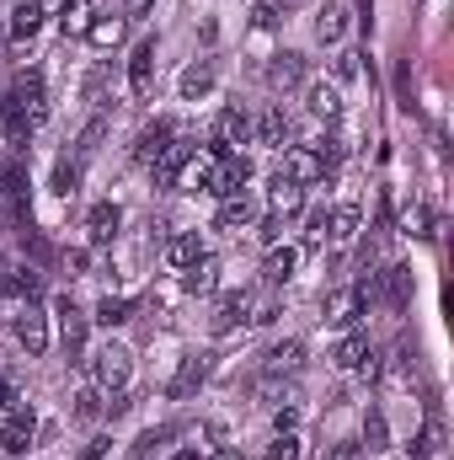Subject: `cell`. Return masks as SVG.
Wrapping results in <instances>:
<instances>
[{
  "mask_svg": "<svg viewBox=\"0 0 454 460\" xmlns=\"http://www.w3.org/2000/svg\"><path fill=\"white\" fill-rule=\"evenodd\" d=\"M246 182H251V161H246V155H235V150H225L220 161H204V172H198V188H204V193H214V199L246 193Z\"/></svg>",
  "mask_w": 454,
  "mask_h": 460,
  "instance_id": "obj_1",
  "label": "cell"
},
{
  "mask_svg": "<svg viewBox=\"0 0 454 460\" xmlns=\"http://www.w3.org/2000/svg\"><path fill=\"white\" fill-rule=\"evenodd\" d=\"M316 177H327V155L310 150V145L284 150V161H278V172H273V182H289V188H305V182H316Z\"/></svg>",
  "mask_w": 454,
  "mask_h": 460,
  "instance_id": "obj_2",
  "label": "cell"
},
{
  "mask_svg": "<svg viewBox=\"0 0 454 460\" xmlns=\"http://www.w3.org/2000/svg\"><path fill=\"white\" fill-rule=\"evenodd\" d=\"M11 332H16V343L27 348V358L48 353V316H43L38 300H22V311L11 316Z\"/></svg>",
  "mask_w": 454,
  "mask_h": 460,
  "instance_id": "obj_3",
  "label": "cell"
},
{
  "mask_svg": "<svg viewBox=\"0 0 454 460\" xmlns=\"http://www.w3.org/2000/svg\"><path fill=\"white\" fill-rule=\"evenodd\" d=\"M32 434H38V412H32L27 402H16V407L0 418V456H27Z\"/></svg>",
  "mask_w": 454,
  "mask_h": 460,
  "instance_id": "obj_4",
  "label": "cell"
},
{
  "mask_svg": "<svg viewBox=\"0 0 454 460\" xmlns=\"http://www.w3.org/2000/svg\"><path fill=\"white\" fill-rule=\"evenodd\" d=\"M128 375H134V358H128V348H118V343H108L102 353H92V380L102 385V391H123L128 385Z\"/></svg>",
  "mask_w": 454,
  "mask_h": 460,
  "instance_id": "obj_5",
  "label": "cell"
},
{
  "mask_svg": "<svg viewBox=\"0 0 454 460\" xmlns=\"http://www.w3.org/2000/svg\"><path fill=\"white\" fill-rule=\"evenodd\" d=\"M86 332H92V316L65 295V300H59V343H65L70 358H86Z\"/></svg>",
  "mask_w": 454,
  "mask_h": 460,
  "instance_id": "obj_6",
  "label": "cell"
},
{
  "mask_svg": "<svg viewBox=\"0 0 454 460\" xmlns=\"http://www.w3.org/2000/svg\"><path fill=\"white\" fill-rule=\"evenodd\" d=\"M11 102H16V113L27 118V123H43V118H48V102H43V75H38V70H22V75L11 81Z\"/></svg>",
  "mask_w": 454,
  "mask_h": 460,
  "instance_id": "obj_7",
  "label": "cell"
},
{
  "mask_svg": "<svg viewBox=\"0 0 454 460\" xmlns=\"http://www.w3.org/2000/svg\"><path fill=\"white\" fill-rule=\"evenodd\" d=\"M128 92H134L139 102L155 97V38L134 43V54H128Z\"/></svg>",
  "mask_w": 454,
  "mask_h": 460,
  "instance_id": "obj_8",
  "label": "cell"
},
{
  "mask_svg": "<svg viewBox=\"0 0 454 460\" xmlns=\"http://www.w3.org/2000/svg\"><path fill=\"white\" fill-rule=\"evenodd\" d=\"M193 155H198V145H193V139H171V145L155 155V182H161V188H177Z\"/></svg>",
  "mask_w": 454,
  "mask_h": 460,
  "instance_id": "obj_9",
  "label": "cell"
},
{
  "mask_svg": "<svg viewBox=\"0 0 454 460\" xmlns=\"http://www.w3.org/2000/svg\"><path fill=\"white\" fill-rule=\"evenodd\" d=\"M171 139H177L171 118H155V123H144V128H139V139H134V161H139V166H155V155H161Z\"/></svg>",
  "mask_w": 454,
  "mask_h": 460,
  "instance_id": "obj_10",
  "label": "cell"
},
{
  "mask_svg": "<svg viewBox=\"0 0 454 460\" xmlns=\"http://www.w3.org/2000/svg\"><path fill=\"white\" fill-rule=\"evenodd\" d=\"M204 380H209V353H188V358H182V369L171 375L166 396H171V402H188V396H193Z\"/></svg>",
  "mask_w": 454,
  "mask_h": 460,
  "instance_id": "obj_11",
  "label": "cell"
},
{
  "mask_svg": "<svg viewBox=\"0 0 454 460\" xmlns=\"http://www.w3.org/2000/svg\"><path fill=\"white\" fill-rule=\"evenodd\" d=\"M294 268H300V246H273L267 252V262H262V284H289L294 279Z\"/></svg>",
  "mask_w": 454,
  "mask_h": 460,
  "instance_id": "obj_12",
  "label": "cell"
},
{
  "mask_svg": "<svg viewBox=\"0 0 454 460\" xmlns=\"http://www.w3.org/2000/svg\"><path fill=\"white\" fill-rule=\"evenodd\" d=\"M235 322H246V289L220 295V305H214V316H209V332H214V338H225Z\"/></svg>",
  "mask_w": 454,
  "mask_h": 460,
  "instance_id": "obj_13",
  "label": "cell"
},
{
  "mask_svg": "<svg viewBox=\"0 0 454 460\" xmlns=\"http://www.w3.org/2000/svg\"><path fill=\"white\" fill-rule=\"evenodd\" d=\"M257 220V204L246 199V193H230V199H220V215H214V226L220 230H246Z\"/></svg>",
  "mask_w": 454,
  "mask_h": 460,
  "instance_id": "obj_14",
  "label": "cell"
},
{
  "mask_svg": "<svg viewBox=\"0 0 454 460\" xmlns=\"http://www.w3.org/2000/svg\"><path fill=\"white\" fill-rule=\"evenodd\" d=\"M118 226H123V209L118 204H97L92 215H86V235H92V246H108L118 235Z\"/></svg>",
  "mask_w": 454,
  "mask_h": 460,
  "instance_id": "obj_15",
  "label": "cell"
},
{
  "mask_svg": "<svg viewBox=\"0 0 454 460\" xmlns=\"http://www.w3.org/2000/svg\"><path fill=\"white\" fill-rule=\"evenodd\" d=\"M380 295H385V305H396V311H406V300H412V268H385L380 273Z\"/></svg>",
  "mask_w": 454,
  "mask_h": 460,
  "instance_id": "obj_16",
  "label": "cell"
},
{
  "mask_svg": "<svg viewBox=\"0 0 454 460\" xmlns=\"http://www.w3.org/2000/svg\"><path fill=\"white\" fill-rule=\"evenodd\" d=\"M38 27H43V5H38V0H16L11 16H5V32H11V38H32Z\"/></svg>",
  "mask_w": 454,
  "mask_h": 460,
  "instance_id": "obj_17",
  "label": "cell"
},
{
  "mask_svg": "<svg viewBox=\"0 0 454 460\" xmlns=\"http://www.w3.org/2000/svg\"><path fill=\"white\" fill-rule=\"evenodd\" d=\"M358 311H363V289H337V295H327V322H332V327H353Z\"/></svg>",
  "mask_w": 454,
  "mask_h": 460,
  "instance_id": "obj_18",
  "label": "cell"
},
{
  "mask_svg": "<svg viewBox=\"0 0 454 460\" xmlns=\"http://www.w3.org/2000/svg\"><path fill=\"white\" fill-rule=\"evenodd\" d=\"M214 284H220V262L214 257H198L193 268H182V289L188 295H209Z\"/></svg>",
  "mask_w": 454,
  "mask_h": 460,
  "instance_id": "obj_19",
  "label": "cell"
},
{
  "mask_svg": "<svg viewBox=\"0 0 454 460\" xmlns=\"http://www.w3.org/2000/svg\"><path fill=\"white\" fill-rule=\"evenodd\" d=\"M251 139H262V145H284V139H289V113H284V108H267V113L251 123Z\"/></svg>",
  "mask_w": 454,
  "mask_h": 460,
  "instance_id": "obj_20",
  "label": "cell"
},
{
  "mask_svg": "<svg viewBox=\"0 0 454 460\" xmlns=\"http://www.w3.org/2000/svg\"><path fill=\"white\" fill-rule=\"evenodd\" d=\"M198 257H204V241H198L193 230H182V235L166 241V262H171V268H193Z\"/></svg>",
  "mask_w": 454,
  "mask_h": 460,
  "instance_id": "obj_21",
  "label": "cell"
},
{
  "mask_svg": "<svg viewBox=\"0 0 454 460\" xmlns=\"http://www.w3.org/2000/svg\"><path fill=\"white\" fill-rule=\"evenodd\" d=\"M251 139V118L240 113V108H225L220 113V155H225L230 145H246Z\"/></svg>",
  "mask_w": 454,
  "mask_h": 460,
  "instance_id": "obj_22",
  "label": "cell"
},
{
  "mask_svg": "<svg viewBox=\"0 0 454 460\" xmlns=\"http://www.w3.org/2000/svg\"><path fill=\"white\" fill-rule=\"evenodd\" d=\"M267 81H273V86H300V81H305V59H300V54H273Z\"/></svg>",
  "mask_w": 454,
  "mask_h": 460,
  "instance_id": "obj_23",
  "label": "cell"
},
{
  "mask_svg": "<svg viewBox=\"0 0 454 460\" xmlns=\"http://www.w3.org/2000/svg\"><path fill=\"white\" fill-rule=\"evenodd\" d=\"M92 0H65V11H59V27H65V38H86V27H92Z\"/></svg>",
  "mask_w": 454,
  "mask_h": 460,
  "instance_id": "obj_24",
  "label": "cell"
},
{
  "mask_svg": "<svg viewBox=\"0 0 454 460\" xmlns=\"http://www.w3.org/2000/svg\"><path fill=\"white\" fill-rule=\"evenodd\" d=\"M305 364V343H278L267 353V375H294Z\"/></svg>",
  "mask_w": 454,
  "mask_h": 460,
  "instance_id": "obj_25",
  "label": "cell"
},
{
  "mask_svg": "<svg viewBox=\"0 0 454 460\" xmlns=\"http://www.w3.org/2000/svg\"><path fill=\"white\" fill-rule=\"evenodd\" d=\"M86 38H92L97 49H118V43H123V16H92Z\"/></svg>",
  "mask_w": 454,
  "mask_h": 460,
  "instance_id": "obj_26",
  "label": "cell"
},
{
  "mask_svg": "<svg viewBox=\"0 0 454 460\" xmlns=\"http://www.w3.org/2000/svg\"><path fill=\"white\" fill-rule=\"evenodd\" d=\"M332 358H337V369H358V364L369 358V338H363V332H347Z\"/></svg>",
  "mask_w": 454,
  "mask_h": 460,
  "instance_id": "obj_27",
  "label": "cell"
},
{
  "mask_svg": "<svg viewBox=\"0 0 454 460\" xmlns=\"http://www.w3.org/2000/svg\"><path fill=\"white\" fill-rule=\"evenodd\" d=\"M209 92H214V70H209V65L182 70V97H188V102H198V97H209Z\"/></svg>",
  "mask_w": 454,
  "mask_h": 460,
  "instance_id": "obj_28",
  "label": "cell"
},
{
  "mask_svg": "<svg viewBox=\"0 0 454 460\" xmlns=\"http://www.w3.org/2000/svg\"><path fill=\"white\" fill-rule=\"evenodd\" d=\"M310 113L327 118V123H337V118H342V97H337V86H310Z\"/></svg>",
  "mask_w": 454,
  "mask_h": 460,
  "instance_id": "obj_29",
  "label": "cell"
},
{
  "mask_svg": "<svg viewBox=\"0 0 454 460\" xmlns=\"http://www.w3.org/2000/svg\"><path fill=\"white\" fill-rule=\"evenodd\" d=\"M177 439V429H144L139 439H134V450H128V460H150L161 445H171Z\"/></svg>",
  "mask_w": 454,
  "mask_h": 460,
  "instance_id": "obj_30",
  "label": "cell"
},
{
  "mask_svg": "<svg viewBox=\"0 0 454 460\" xmlns=\"http://www.w3.org/2000/svg\"><path fill=\"white\" fill-rule=\"evenodd\" d=\"M327 235H332V241H353V235H358V209H353V204L332 209V215H327Z\"/></svg>",
  "mask_w": 454,
  "mask_h": 460,
  "instance_id": "obj_31",
  "label": "cell"
},
{
  "mask_svg": "<svg viewBox=\"0 0 454 460\" xmlns=\"http://www.w3.org/2000/svg\"><path fill=\"white\" fill-rule=\"evenodd\" d=\"M11 295L16 300H38L43 295V273L38 268H11Z\"/></svg>",
  "mask_w": 454,
  "mask_h": 460,
  "instance_id": "obj_32",
  "label": "cell"
},
{
  "mask_svg": "<svg viewBox=\"0 0 454 460\" xmlns=\"http://www.w3.org/2000/svg\"><path fill=\"white\" fill-rule=\"evenodd\" d=\"M363 445L369 450H385L390 445V429H385V412L380 407H369V418H363Z\"/></svg>",
  "mask_w": 454,
  "mask_h": 460,
  "instance_id": "obj_33",
  "label": "cell"
},
{
  "mask_svg": "<svg viewBox=\"0 0 454 460\" xmlns=\"http://www.w3.org/2000/svg\"><path fill=\"white\" fill-rule=\"evenodd\" d=\"M305 204V188H289V182H273V215H294Z\"/></svg>",
  "mask_w": 454,
  "mask_h": 460,
  "instance_id": "obj_34",
  "label": "cell"
},
{
  "mask_svg": "<svg viewBox=\"0 0 454 460\" xmlns=\"http://www.w3.org/2000/svg\"><path fill=\"white\" fill-rule=\"evenodd\" d=\"M342 16H347L342 5H327V11H321V22H316V38H321V43H337L342 38V27H347Z\"/></svg>",
  "mask_w": 454,
  "mask_h": 460,
  "instance_id": "obj_35",
  "label": "cell"
},
{
  "mask_svg": "<svg viewBox=\"0 0 454 460\" xmlns=\"http://www.w3.org/2000/svg\"><path fill=\"white\" fill-rule=\"evenodd\" d=\"M128 311H134L128 300H118V295H108V300L97 305V316H92V322H102V327H123V322H128Z\"/></svg>",
  "mask_w": 454,
  "mask_h": 460,
  "instance_id": "obj_36",
  "label": "cell"
},
{
  "mask_svg": "<svg viewBox=\"0 0 454 460\" xmlns=\"http://www.w3.org/2000/svg\"><path fill=\"white\" fill-rule=\"evenodd\" d=\"M284 11H289V0H257V5H251V22H257V27H278Z\"/></svg>",
  "mask_w": 454,
  "mask_h": 460,
  "instance_id": "obj_37",
  "label": "cell"
},
{
  "mask_svg": "<svg viewBox=\"0 0 454 460\" xmlns=\"http://www.w3.org/2000/svg\"><path fill=\"white\" fill-rule=\"evenodd\" d=\"M75 182H81V166H75V161H59V166H54V193H59V199H70V193H75Z\"/></svg>",
  "mask_w": 454,
  "mask_h": 460,
  "instance_id": "obj_38",
  "label": "cell"
},
{
  "mask_svg": "<svg viewBox=\"0 0 454 460\" xmlns=\"http://www.w3.org/2000/svg\"><path fill=\"white\" fill-rule=\"evenodd\" d=\"M267 460H300V439H294V434H278V439L267 445Z\"/></svg>",
  "mask_w": 454,
  "mask_h": 460,
  "instance_id": "obj_39",
  "label": "cell"
},
{
  "mask_svg": "<svg viewBox=\"0 0 454 460\" xmlns=\"http://www.w3.org/2000/svg\"><path fill=\"white\" fill-rule=\"evenodd\" d=\"M102 92H108V65H97V70L86 75V102H97Z\"/></svg>",
  "mask_w": 454,
  "mask_h": 460,
  "instance_id": "obj_40",
  "label": "cell"
},
{
  "mask_svg": "<svg viewBox=\"0 0 454 460\" xmlns=\"http://www.w3.org/2000/svg\"><path fill=\"white\" fill-rule=\"evenodd\" d=\"M278 235H284V215H267V220H262V241L278 246Z\"/></svg>",
  "mask_w": 454,
  "mask_h": 460,
  "instance_id": "obj_41",
  "label": "cell"
},
{
  "mask_svg": "<svg viewBox=\"0 0 454 460\" xmlns=\"http://www.w3.org/2000/svg\"><path fill=\"white\" fill-rule=\"evenodd\" d=\"M332 460H363V445L358 439H342L337 450H332Z\"/></svg>",
  "mask_w": 454,
  "mask_h": 460,
  "instance_id": "obj_42",
  "label": "cell"
},
{
  "mask_svg": "<svg viewBox=\"0 0 454 460\" xmlns=\"http://www.w3.org/2000/svg\"><path fill=\"white\" fill-rule=\"evenodd\" d=\"M273 423H278V434H289V429H294V407H278Z\"/></svg>",
  "mask_w": 454,
  "mask_h": 460,
  "instance_id": "obj_43",
  "label": "cell"
},
{
  "mask_svg": "<svg viewBox=\"0 0 454 460\" xmlns=\"http://www.w3.org/2000/svg\"><path fill=\"white\" fill-rule=\"evenodd\" d=\"M11 407H16V391H11V380H0V418H5Z\"/></svg>",
  "mask_w": 454,
  "mask_h": 460,
  "instance_id": "obj_44",
  "label": "cell"
},
{
  "mask_svg": "<svg viewBox=\"0 0 454 460\" xmlns=\"http://www.w3.org/2000/svg\"><path fill=\"white\" fill-rule=\"evenodd\" d=\"M337 75H342V81H347V75H358V54H342V59H337Z\"/></svg>",
  "mask_w": 454,
  "mask_h": 460,
  "instance_id": "obj_45",
  "label": "cell"
},
{
  "mask_svg": "<svg viewBox=\"0 0 454 460\" xmlns=\"http://www.w3.org/2000/svg\"><path fill=\"white\" fill-rule=\"evenodd\" d=\"M102 456H108V439H92V445L81 450V460H102Z\"/></svg>",
  "mask_w": 454,
  "mask_h": 460,
  "instance_id": "obj_46",
  "label": "cell"
},
{
  "mask_svg": "<svg viewBox=\"0 0 454 460\" xmlns=\"http://www.w3.org/2000/svg\"><path fill=\"white\" fill-rule=\"evenodd\" d=\"M5 295H11V262L0 257V300H5Z\"/></svg>",
  "mask_w": 454,
  "mask_h": 460,
  "instance_id": "obj_47",
  "label": "cell"
},
{
  "mask_svg": "<svg viewBox=\"0 0 454 460\" xmlns=\"http://www.w3.org/2000/svg\"><path fill=\"white\" fill-rule=\"evenodd\" d=\"M123 5H128V11H150L155 0H123Z\"/></svg>",
  "mask_w": 454,
  "mask_h": 460,
  "instance_id": "obj_48",
  "label": "cell"
},
{
  "mask_svg": "<svg viewBox=\"0 0 454 460\" xmlns=\"http://www.w3.org/2000/svg\"><path fill=\"white\" fill-rule=\"evenodd\" d=\"M171 460H198V450H177Z\"/></svg>",
  "mask_w": 454,
  "mask_h": 460,
  "instance_id": "obj_49",
  "label": "cell"
},
{
  "mask_svg": "<svg viewBox=\"0 0 454 460\" xmlns=\"http://www.w3.org/2000/svg\"><path fill=\"white\" fill-rule=\"evenodd\" d=\"M214 460H240V450H220V456H214Z\"/></svg>",
  "mask_w": 454,
  "mask_h": 460,
  "instance_id": "obj_50",
  "label": "cell"
},
{
  "mask_svg": "<svg viewBox=\"0 0 454 460\" xmlns=\"http://www.w3.org/2000/svg\"><path fill=\"white\" fill-rule=\"evenodd\" d=\"M0 43H5V22H0Z\"/></svg>",
  "mask_w": 454,
  "mask_h": 460,
  "instance_id": "obj_51",
  "label": "cell"
}]
</instances>
